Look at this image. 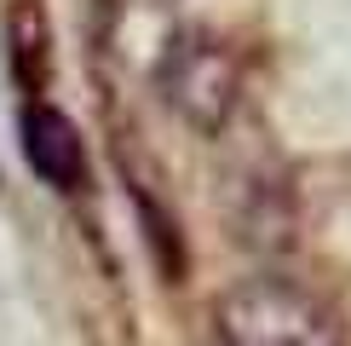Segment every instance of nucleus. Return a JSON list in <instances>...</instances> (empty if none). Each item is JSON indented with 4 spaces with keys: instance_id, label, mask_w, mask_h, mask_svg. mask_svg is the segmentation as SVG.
<instances>
[{
    "instance_id": "nucleus-3",
    "label": "nucleus",
    "mask_w": 351,
    "mask_h": 346,
    "mask_svg": "<svg viewBox=\"0 0 351 346\" xmlns=\"http://www.w3.org/2000/svg\"><path fill=\"white\" fill-rule=\"evenodd\" d=\"M18 144H23V162L35 168V179H47L52 191H81V179H86V150H81L75 122H69L58 104H47V98H23Z\"/></svg>"
},
{
    "instance_id": "nucleus-2",
    "label": "nucleus",
    "mask_w": 351,
    "mask_h": 346,
    "mask_svg": "<svg viewBox=\"0 0 351 346\" xmlns=\"http://www.w3.org/2000/svg\"><path fill=\"white\" fill-rule=\"evenodd\" d=\"M156 81H162V98L196 127V133H219V127L230 122V110H237L242 64L219 35L184 29V35L167 41L162 64H156Z\"/></svg>"
},
{
    "instance_id": "nucleus-4",
    "label": "nucleus",
    "mask_w": 351,
    "mask_h": 346,
    "mask_svg": "<svg viewBox=\"0 0 351 346\" xmlns=\"http://www.w3.org/2000/svg\"><path fill=\"white\" fill-rule=\"evenodd\" d=\"M12 76L23 81L29 98H40V81H47V23H40L35 0L12 6Z\"/></svg>"
},
{
    "instance_id": "nucleus-1",
    "label": "nucleus",
    "mask_w": 351,
    "mask_h": 346,
    "mask_svg": "<svg viewBox=\"0 0 351 346\" xmlns=\"http://www.w3.org/2000/svg\"><path fill=\"white\" fill-rule=\"evenodd\" d=\"M219 346H346V329L311 288L288 277H242L213 306Z\"/></svg>"
}]
</instances>
